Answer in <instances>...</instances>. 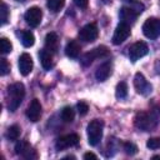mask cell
<instances>
[{
	"label": "cell",
	"instance_id": "cell-1",
	"mask_svg": "<svg viewBox=\"0 0 160 160\" xmlns=\"http://www.w3.org/2000/svg\"><path fill=\"white\" fill-rule=\"evenodd\" d=\"M25 96V86L22 82H14L8 88V108L10 111H16Z\"/></svg>",
	"mask_w": 160,
	"mask_h": 160
},
{
	"label": "cell",
	"instance_id": "cell-2",
	"mask_svg": "<svg viewBox=\"0 0 160 160\" xmlns=\"http://www.w3.org/2000/svg\"><path fill=\"white\" fill-rule=\"evenodd\" d=\"M158 116L152 111H140L134 118V124L139 130L150 131L158 125Z\"/></svg>",
	"mask_w": 160,
	"mask_h": 160
},
{
	"label": "cell",
	"instance_id": "cell-3",
	"mask_svg": "<svg viewBox=\"0 0 160 160\" xmlns=\"http://www.w3.org/2000/svg\"><path fill=\"white\" fill-rule=\"evenodd\" d=\"M102 129H104V122L99 119H94L88 124L86 132H88V142L91 146H96L101 138H102Z\"/></svg>",
	"mask_w": 160,
	"mask_h": 160
},
{
	"label": "cell",
	"instance_id": "cell-4",
	"mask_svg": "<svg viewBox=\"0 0 160 160\" xmlns=\"http://www.w3.org/2000/svg\"><path fill=\"white\" fill-rule=\"evenodd\" d=\"M142 32L148 39H156L160 36V19L149 18L142 24Z\"/></svg>",
	"mask_w": 160,
	"mask_h": 160
},
{
	"label": "cell",
	"instance_id": "cell-5",
	"mask_svg": "<svg viewBox=\"0 0 160 160\" xmlns=\"http://www.w3.org/2000/svg\"><path fill=\"white\" fill-rule=\"evenodd\" d=\"M109 55H110V50H109L106 46L100 45V46H96V48H94L92 50L88 51V52L82 56L81 62H82V65L88 66V65H90L95 59L106 58V56H109Z\"/></svg>",
	"mask_w": 160,
	"mask_h": 160
},
{
	"label": "cell",
	"instance_id": "cell-6",
	"mask_svg": "<svg viewBox=\"0 0 160 160\" xmlns=\"http://www.w3.org/2000/svg\"><path fill=\"white\" fill-rule=\"evenodd\" d=\"M15 152L18 155H20L21 158L26 159V160H35L38 159V152L36 150L25 140H20L16 142L15 145Z\"/></svg>",
	"mask_w": 160,
	"mask_h": 160
},
{
	"label": "cell",
	"instance_id": "cell-7",
	"mask_svg": "<svg viewBox=\"0 0 160 160\" xmlns=\"http://www.w3.org/2000/svg\"><path fill=\"white\" fill-rule=\"evenodd\" d=\"M134 86H135L136 92L142 95V96H148L152 91L151 84L145 79V76L141 72H136L135 74V76H134Z\"/></svg>",
	"mask_w": 160,
	"mask_h": 160
},
{
	"label": "cell",
	"instance_id": "cell-8",
	"mask_svg": "<svg viewBox=\"0 0 160 160\" xmlns=\"http://www.w3.org/2000/svg\"><path fill=\"white\" fill-rule=\"evenodd\" d=\"M98 36H99V29H98L95 22L86 24L79 31L80 40H82L85 42H92V41H95L98 39Z\"/></svg>",
	"mask_w": 160,
	"mask_h": 160
},
{
	"label": "cell",
	"instance_id": "cell-9",
	"mask_svg": "<svg viewBox=\"0 0 160 160\" xmlns=\"http://www.w3.org/2000/svg\"><path fill=\"white\" fill-rule=\"evenodd\" d=\"M148 52H149V48L145 41H136L129 48V58L132 62L138 61L140 58L145 56Z\"/></svg>",
	"mask_w": 160,
	"mask_h": 160
},
{
	"label": "cell",
	"instance_id": "cell-10",
	"mask_svg": "<svg viewBox=\"0 0 160 160\" xmlns=\"http://www.w3.org/2000/svg\"><path fill=\"white\" fill-rule=\"evenodd\" d=\"M24 19L26 21V24L30 26V28H36L40 22H41V19H42V11L40 8L38 6H31L26 10L25 15H24Z\"/></svg>",
	"mask_w": 160,
	"mask_h": 160
},
{
	"label": "cell",
	"instance_id": "cell-11",
	"mask_svg": "<svg viewBox=\"0 0 160 160\" xmlns=\"http://www.w3.org/2000/svg\"><path fill=\"white\" fill-rule=\"evenodd\" d=\"M129 36H130V25L120 21L118 24L115 31H114V35H112V44L114 45H120Z\"/></svg>",
	"mask_w": 160,
	"mask_h": 160
},
{
	"label": "cell",
	"instance_id": "cell-12",
	"mask_svg": "<svg viewBox=\"0 0 160 160\" xmlns=\"http://www.w3.org/2000/svg\"><path fill=\"white\" fill-rule=\"evenodd\" d=\"M80 138L78 134H68V135H64V136H60L56 142H55V148L56 150H65L68 148H71V146H75L78 145Z\"/></svg>",
	"mask_w": 160,
	"mask_h": 160
},
{
	"label": "cell",
	"instance_id": "cell-13",
	"mask_svg": "<svg viewBox=\"0 0 160 160\" xmlns=\"http://www.w3.org/2000/svg\"><path fill=\"white\" fill-rule=\"evenodd\" d=\"M26 116L30 121L36 122L40 120L41 116V104L38 99H32L31 102L29 104L28 109H26Z\"/></svg>",
	"mask_w": 160,
	"mask_h": 160
},
{
	"label": "cell",
	"instance_id": "cell-14",
	"mask_svg": "<svg viewBox=\"0 0 160 160\" xmlns=\"http://www.w3.org/2000/svg\"><path fill=\"white\" fill-rule=\"evenodd\" d=\"M138 15H139V12L132 6H122L119 11V16H120L121 22H125L129 25L135 22V20L138 19Z\"/></svg>",
	"mask_w": 160,
	"mask_h": 160
},
{
	"label": "cell",
	"instance_id": "cell-15",
	"mask_svg": "<svg viewBox=\"0 0 160 160\" xmlns=\"http://www.w3.org/2000/svg\"><path fill=\"white\" fill-rule=\"evenodd\" d=\"M32 66H34V62H32V58L28 54V52H24L20 55L19 58V71L22 76H26L31 72L32 70Z\"/></svg>",
	"mask_w": 160,
	"mask_h": 160
},
{
	"label": "cell",
	"instance_id": "cell-16",
	"mask_svg": "<svg viewBox=\"0 0 160 160\" xmlns=\"http://www.w3.org/2000/svg\"><path fill=\"white\" fill-rule=\"evenodd\" d=\"M111 72H112V65H111V62L110 61H105V62H102L98 68V70L95 72V78H96L98 81H105L111 75Z\"/></svg>",
	"mask_w": 160,
	"mask_h": 160
},
{
	"label": "cell",
	"instance_id": "cell-17",
	"mask_svg": "<svg viewBox=\"0 0 160 160\" xmlns=\"http://www.w3.org/2000/svg\"><path fill=\"white\" fill-rule=\"evenodd\" d=\"M59 48V38L55 32H49L45 36V49L50 52H56Z\"/></svg>",
	"mask_w": 160,
	"mask_h": 160
},
{
	"label": "cell",
	"instance_id": "cell-18",
	"mask_svg": "<svg viewBox=\"0 0 160 160\" xmlns=\"http://www.w3.org/2000/svg\"><path fill=\"white\" fill-rule=\"evenodd\" d=\"M39 58H40V62L42 65V68L45 70H50L54 66V60H52V52L48 51L46 49L41 50L39 52Z\"/></svg>",
	"mask_w": 160,
	"mask_h": 160
},
{
	"label": "cell",
	"instance_id": "cell-19",
	"mask_svg": "<svg viewBox=\"0 0 160 160\" xmlns=\"http://www.w3.org/2000/svg\"><path fill=\"white\" fill-rule=\"evenodd\" d=\"M80 50H81V48H80L79 42L75 40H70L65 46V54H66V56H69L71 59H76L80 55Z\"/></svg>",
	"mask_w": 160,
	"mask_h": 160
},
{
	"label": "cell",
	"instance_id": "cell-20",
	"mask_svg": "<svg viewBox=\"0 0 160 160\" xmlns=\"http://www.w3.org/2000/svg\"><path fill=\"white\" fill-rule=\"evenodd\" d=\"M21 42H22V45H24L25 48L32 46L34 42H35V36H34V34H32L31 31H29V30H22V31H21Z\"/></svg>",
	"mask_w": 160,
	"mask_h": 160
},
{
	"label": "cell",
	"instance_id": "cell-21",
	"mask_svg": "<svg viewBox=\"0 0 160 160\" xmlns=\"http://www.w3.org/2000/svg\"><path fill=\"white\" fill-rule=\"evenodd\" d=\"M20 132H21L20 126H18V125H11V126L6 130V139L10 140V141H15V140L19 139Z\"/></svg>",
	"mask_w": 160,
	"mask_h": 160
},
{
	"label": "cell",
	"instance_id": "cell-22",
	"mask_svg": "<svg viewBox=\"0 0 160 160\" xmlns=\"http://www.w3.org/2000/svg\"><path fill=\"white\" fill-rule=\"evenodd\" d=\"M65 5V0H48L46 2V6L50 11L52 12H58L60 11Z\"/></svg>",
	"mask_w": 160,
	"mask_h": 160
},
{
	"label": "cell",
	"instance_id": "cell-23",
	"mask_svg": "<svg viewBox=\"0 0 160 160\" xmlns=\"http://www.w3.org/2000/svg\"><path fill=\"white\" fill-rule=\"evenodd\" d=\"M115 96L118 99H125L128 96V85L125 81H120L115 89Z\"/></svg>",
	"mask_w": 160,
	"mask_h": 160
},
{
	"label": "cell",
	"instance_id": "cell-24",
	"mask_svg": "<svg viewBox=\"0 0 160 160\" xmlns=\"http://www.w3.org/2000/svg\"><path fill=\"white\" fill-rule=\"evenodd\" d=\"M75 118V111L71 106H65L62 110H61V119L62 121L65 122H71Z\"/></svg>",
	"mask_w": 160,
	"mask_h": 160
},
{
	"label": "cell",
	"instance_id": "cell-25",
	"mask_svg": "<svg viewBox=\"0 0 160 160\" xmlns=\"http://www.w3.org/2000/svg\"><path fill=\"white\" fill-rule=\"evenodd\" d=\"M122 150L128 155H135L138 152V146L131 141H124L122 142Z\"/></svg>",
	"mask_w": 160,
	"mask_h": 160
},
{
	"label": "cell",
	"instance_id": "cell-26",
	"mask_svg": "<svg viewBox=\"0 0 160 160\" xmlns=\"http://www.w3.org/2000/svg\"><path fill=\"white\" fill-rule=\"evenodd\" d=\"M12 50V45L10 42V40H8L6 38H1L0 39V51L2 54H9Z\"/></svg>",
	"mask_w": 160,
	"mask_h": 160
},
{
	"label": "cell",
	"instance_id": "cell-27",
	"mask_svg": "<svg viewBox=\"0 0 160 160\" xmlns=\"http://www.w3.org/2000/svg\"><path fill=\"white\" fill-rule=\"evenodd\" d=\"M10 71V64L8 62V60L5 58L0 59V75L4 76Z\"/></svg>",
	"mask_w": 160,
	"mask_h": 160
},
{
	"label": "cell",
	"instance_id": "cell-28",
	"mask_svg": "<svg viewBox=\"0 0 160 160\" xmlns=\"http://www.w3.org/2000/svg\"><path fill=\"white\" fill-rule=\"evenodd\" d=\"M0 14H1V25H5L8 22V18H9V10H8V6L5 2L1 4V9H0Z\"/></svg>",
	"mask_w": 160,
	"mask_h": 160
},
{
	"label": "cell",
	"instance_id": "cell-29",
	"mask_svg": "<svg viewBox=\"0 0 160 160\" xmlns=\"http://www.w3.org/2000/svg\"><path fill=\"white\" fill-rule=\"evenodd\" d=\"M146 146L151 150H156V149H160V138H151L148 140L146 142Z\"/></svg>",
	"mask_w": 160,
	"mask_h": 160
},
{
	"label": "cell",
	"instance_id": "cell-30",
	"mask_svg": "<svg viewBox=\"0 0 160 160\" xmlns=\"http://www.w3.org/2000/svg\"><path fill=\"white\" fill-rule=\"evenodd\" d=\"M76 109H78V111H79L80 115H86L88 111H89V105L86 102H84V101H80V102H78Z\"/></svg>",
	"mask_w": 160,
	"mask_h": 160
},
{
	"label": "cell",
	"instance_id": "cell-31",
	"mask_svg": "<svg viewBox=\"0 0 160 160\" xmlns=\"http://www.w3.org/2000/svg\"><path fill=\"white\" fill-rule=\"evenodd\" d=\"M74 2L79 6V8H81V9H85L86 6H88V2H89V0H74Z\"/></svg>",
	"mask_w": 160,
	"mask_h": 160
},
{
	"label": "cell",
	"instance_id": "cell-32",
	"mask_svg": "<svg viewBox=\"0 0 160 160\" xmlns=\"http://www.w3.org/2000/svg\"><path fill=\"white\" fill-rule=\"evenodd\" d=\"M84 159H86V160H88V159H94V160H96L98 156H96L94 152H85V154H84Z\"/></svg>",
	"mask_w": 160,
	"mask_h": 160
},
{
	"label": "cell",
	"instance_id": "cell-33",
	"mask_svg": "<svg viewBox=\"0 0 160 160\" xmlns=\"http://www.w3.org/2000/svg\"><path fill=\"white\" fill-rule=\"evenodd\" d=\"M64 159H75V156H72V155H68V156H65Z\"/></svg>",
	"mask_w": 160,
	"mask_h": 160
},
{
	"label": "cell",
	"instance_id": "cell-34",
	"mask_svg": "<svg viewBox=\"0 0 160 160\" xmlns=\"http://www.w3.org/2000/svg\"><path fill=\"white\" fill-rule=\"evenodd\" d=\"M152 159H154V160H155V159H160V155H154Z\"/></svg>",
	"mask_w": 160,
	"mask_h": 160
},
{
	"label": "cell",
	"instance_id": "cell-35",
	"mask_svg": "<svg viewBox=\"0 0 160 160\" xmlns=\"http://www.w3.org/2000/svg\"><path fill=\"white\" fill-rule=\"evenodd\" d=\"M126 1H134V0H126Z\"/></svg>",
	"mask_w": 160,
	"mask_h": 160
},
{
	"label": "cell",
	"instance_id": "cell-36",
	"mask_svg": "<svg viewBox=\"0 0 160 160\" xmlns=\"http://www.w3.org/2000/svg\"><path fill=\"white\" fill-rule=\"evenodd\" d=\"M18 1H24V0H18Z\"/></svg>",
	"mask_w": 160,
	"mask_h": 160
}]
</instances>
